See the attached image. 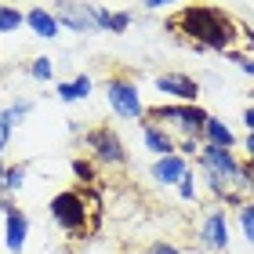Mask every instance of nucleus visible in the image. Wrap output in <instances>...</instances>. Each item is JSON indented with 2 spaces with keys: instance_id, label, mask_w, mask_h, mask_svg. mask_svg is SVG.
I'll list each match as a JSON object with an SVG mask.
<instances>
[{
  "instance_id": "nucleus-1",
  "label": "nucleus",
  "mask_w": 254,
  "mask_h": 254,
  "mask_svg": "<svg viewBox=\"0 0 254 254\" xmlns=\"http://www.w3.org/2000/svg\"><path fill=\"white\" fill-rule=\"evenodd\" d=\"M171 29H182L196 44V51H233V44L240 40L236 22L214 4H186L171 18Z\"/></svg>"
},
{
  "instance_id": "nucleus-2",
  "label": "nucleus",
  "mask_w": 254,
  "mask_h": 254,
  "mask_svg": "<svg viewBox=\"0 0 254 254\" xmlns=\"http://www.w3.org/2000/svg\"><path fill=\"white\" fill-rule=\"evenodd\" d=\"M87 196L80 192V189H62V192H55L51 196V203H48V214H51V222L62 229L65 236H87L91 233V225H87ZM95 214V211H91Z\"/></svg>"
},
{
  "instance_id": "nucleus-3",
  "label": "nucleus",
  "mask_w": 254,
  "mask_h": 254,
  "mask_svg": "<svg viewBox=\"0 0 254 254\" xmlns=\"http://www.w3.org/2000/svg\"><path fill=\"white\" fill-rule=\"evenodd\" d=\"M106 98H109V106H113V113H117L120 120H142V117H145L142 91H138L134 76H127V73L109 76V84H106Z\"/></svg>"
},
{
  "instance_id": "nucleus-4",
  "label": "nucleus",
  "mask_w": 254,
  "mask_h": 254,
  "mask_svg": "<svg viewBox=\"0 0 254 254\" xmlns=\"http://www.w3.org/2000/svg\"><path fill=\"white\" fill-rule=\"evenodd\" d=\"M55 22H59V29H69V33H102L98 29V18H95V4H76V0H55L51 7Z\"/></svg>"
},
{
  "instance_id": "nucleus-5",
  "label": "nucleus",
  "mask_w": 254,
  "mask_h": 254,
  "mask_svg": "<svg viewBox=\"0 0 254 254\" xmlns=\"http://www.w3.org/2000/svg\"><path fill=\"white\" fill-rule=\"evenodd\" d=\"M87 149H91V160L98 167H124L127 164V149L120 142V134L113 127H95L87 131Z\"/></svg>"
},
{
  "instance_id": "nucleus-6",
  "label": "nucleus",
  "mask_w": 254,
  "mask_h": 254,
  "mask_svg": "<svg viewBox=\"0 0 254 254\" xmlns=\"http://www.w3.org/2000/svg\"><path fill=\"white\" fill-rule=\"evenodd\" d=\"M196 164H200V171H211V175L225 178V182H233L236 171H240V160L233 156V149H222V145H211V142H200Z\"/></svg>"
},
{
  "instance_id": "nucleus-7",
  "label": "nucleus",
  "mask_w": 254,
  "mask_h": 254,
  "mask_svg": "<svg viewBox=\"0 0 254 254\" xmlns=\"http://www.w3.org/2000/svg\"><path fill=\"white\" fill-rule=\"evenodd\" d=\"M156 91L171 102H178V106H196V98H200V84L189 76V73H160L156 76Z\"/></svg>"
},
{
  "instance_id": "nucleus-8",
  "label": "nucleus",
  "mask_w": 254,
  "mask_h": 254,
  "mask_svg": "<svg viewBox=\"0 0 254 254\" xmlns=\"http://www.w3.org/2000/svg\"><path fill=\"white\" fill-rule=\"evenodd\" d=\"M200 244L211 247V251H229V218H225V207L214 203L211 211L203 214L200 222Z\"/></svg>"
},
{
  "instance_id": "nucleus-9",
  "label": "nucleus",
  "mask_w": 254,
  "mask_h": 254,
  "mask_svg": "<svg viewBox=\"0 0 254 254\" xmlns=\"http://www.w3.org/2000/svg\"><path fill=\"white\" fill-rule=\"evenodd\" d=\"M189 160L182 156V153H167V156H156L153 160V167H149V178L156 182V186H164V189H175L182 178L189 175Z\"/></svg>"
},
{
  "instance_id": "nucleus-10",
  "label": "nucleus",
  "mask_w": 254,
  "mask_h": 254,
  "mask_svg": "<svg viewBox=\"0 0 254 254\" xmlns=\"http://www.w3.org/2000/svg\"><path fill=\"white\" fill-rule=\"evenodd\" d=\"M29 240V214L22 207H7L4 211V247L7 254H22Z\"/></svg>"
},
{
  "instance_id": "nucleus-11",
  "label": "nucleus",
  "mask_w": 254,
  "mask_h": 254,
  "mask_svg": "<svg viewBox=\"0 0 254 254\" xmlns=\"http://www.w3.org/2000/svg\"><path fill=\"white\" fill-rule=\"evenodd\" d=\"M138 127H142V142L153 156H167V153H178V142L175 134L167 131V127H160L153 120H138Z\"/></svg>"
},
{
  "instance_id": "nucleus-12",
  "label": "nucleus",
  "mask_w": 254,
  "mask_h": 254,
  "mask_svg": "<svg viewBox=\"0 0 254 254\" xmlns=\"http://www.w3.org/2000/svg\"><path fill=\"white\" fill-rule=\"evenodd\" d=\"M26 29L33 33V37H40V40H55V37H59V22H55V15L44 4L26 11Z\"/></svg>"
},
{
  "instance_id": "nucleus-13",
  "label": "nucleus",
  "mask_w": 254,
  "mask_h": 254,
  "mask_svg": "<svg viewBox=\"0 0 254 254\" xmlns=\"http://www.w3.org/2000/svg\"><path fill=\"white\" fill-rule=\"evenodd\" d=\"M207 113L203 106H182L178 113V131L186 134V138H203V124H207Z\"/></svg>"
},
{
  "instance_id": "nucleus-14",
  "label": "nucleus",
  "mask_w": 254,
  "mask_h": 254,
  "mask_svg": "<svg viewBox=\"0 0 254 254\" xmlns=\"http://www.w3.org/2000/svg\"><path fill=\"white\" fill-rule=\"evenodd\" d=\"M200 142H211V145H222V149H236V134H233V127H229L225 120L207 117V124H203V138H200Z\"/></svg>"
},
{
  "instance_id": "nucleus-15",
  "label": "nucleus",
  "mask_w": 254,
  "mask_h": 254,
  "mask_svg": "<svg viewBox=\"0 0 254 254\" xmlns=\"http://www.w3.org/2000/svg\"><path fill=\"white\" fill-rule=\"evenodd\" d=\"M55 95H59V102H84L87 95H91V76L87 73H76L73 80H65V84H59L55 87Z\"/></svg>"
},
{
  "instance_id": "nucleus-16",
  "label": "nucleus",
  "mask_w": 254,
  "mask_h": 254,
  "mask_svg": "<svg viewBox=\"0 0 254 254\" xmlns=\"http://www.w3.org/2000/svg\"><path fill=\"white\" fill-rule=\"evenodd\" d=\"M26 178H29V164H11V167L4 171V182H0V196H15V192H22Z\"/></svg>"
},
{
  "instance_id": "nucleus-17",
  "label": "nucleus",
  "mask_w": 254,
  "mask_h": 254,
  "mask_svg": "<svg viewBox=\"0 0 254 254\" xmlns=\"http://www.w3.org/2000/svg\"><path fill=\"white\" fill-rule=\"evenodd\" d=\"M22 26H26V15L15 4H0V37L4 33H18Z\"/></svg>"
},
{
  "instance_id": "nucleus-18",
  "label": "nucleus",
  "mask_w": 254,
  "mask_h": 254,
  "mask_svg": "<svg viewBox=\"0 0 254 254\" xmlns=\"http://www.w3.org/2000/svg\"><path fill=\"white\" fill-rule=\"evenodd\" d=\"M29 113H33V102H29V98H18V102H11V106H7L4 113H0V120H4V124L11 127V131H15V127H18L22 120H26Z\"/></svg>"
},
{
  "instance_id": "nucleus-19",
  "label": "nucleus",
  "mask_w": 254,
  "mask_h": 254,
  "mask_svg": "<svg viewBox=\"0 0 254 254\" xmlns=\"http://www.w3.org/2000/svg\"><path fill=\"white\" fill-rule=\"evenodd\" d=\"M236 222H240V229H244V240L254 247V200H244L236 207Z\"/></svg>"
},
{
  "instance_id": "nucleus-20",
  "label": "nucleus",
  "mask_w": 254,
  "mask_h": 254,
  "mask_svg": "<svg viewBox=\"0 0 254 254\" xmlns=\"http://www.w3.org/2000/svg\"><path fill=\"white\" fill-rule=\"evenodd\" d=\"M29 76H33V80H40V84H48V80L55 76V62L48 59V55H37V59L29 62Z\"/></svg>"
},
{
  "instance_id": "nucleus-21",
  "label": "nucleus",
  "mask_w": 254,
  "mask_h": 254,
  "mask_svg": "<svg viewBox=\"0 0 254 254\" xmlns=\"http://www.w3.org/2000/svg\"><path fill=\"white\" fill-rule=\"evenodd\" d=\"M73 175L84 182V186H91V182L98 178V164L95 160H73Z\"/></svg>"
},
{
  "instance_id": "nucleus-22",
  "label": "nucleus",
  "mask_w": 254,
  "mask_h": 254,
  "mask_svg": "<svg viewBox=\"0 0 254 254\" xmlns=\"http://www.w3.org/2000/svg\"><path fill=\"white\" fill-rule=\"evenodd\" d=\"M127 26H131V11H109L106 33H127Z\"/></svg>"
},
{
  "instance_id": "nucleus-23",
  "label": "nucleus",
  "mask_w": 254,
  "mask_h": 254,
  "mask_svg": "<svg viewBox=\"0 0 254 254\" xmlns=\"http://www.w3.org/2000/svg\"><path fill=\"white\" fill-rule=\"evenodd\" d=\"M175 189H178V196H182V200H186V203H192V200H196V192H200V189H196V175L189 171V175L182 178V182H178Z\"/></svg>"
},
{
  "instance_id": "nucleus-24",
  "label": "nucleus",
  "mask_w": 254,
  "mask_h": 254,
  "mask_svg": "<svg viewBox=\"0 0 254 254\" xmlns=\"http://www.w3.org/2000/svg\"><path fill=\"white\" fill-rule=\"evenodd\" d=\"M229 59H233V62H236V65H240V69H244V73L254 80V59H251V55H233V51H229Z\"/></svg>"
},
{
  "instance_id": "nucleus-25",
  "label": "nucleus",
  "mask_w": 254,
  "mask_h": 254,
  "mask_svg": "<svg viewBox=\"0 0 254 254\" xmlns=\"http://www.w3.org/2000/svg\"><path fill=\"white\" fill-rule=\"evenodd\" d=\"M142 254H182V251H178L175 244H164V240H160V244H149Z\"/></svg>"
},
{
  "instance_id": "nucleus-26",
  "label": "nucleus",
  "mask_w": 254,
  "mask_h": 254,
  "mask_svg": "<svg viewBox=\"0 0 254 254\" xmlns=\"http://www.w3.org/2000/svg\"><path fill=\"white\" fill-rule=\"evenodd\" d=\"M142 4H145L149 11H164V7H175V4H182V0H142Z\"/></svg>"
},
{
  "instance_id": "nucleus-27",
  "label": "nucleus",
  "mask_w": 254,
  "mask_h": 254,
  "mask_svg": "<svg viewBox=\"0 0 254 254\" xmlns=\"http://www.w3.org/2000/svg\"><path fill=\"white\" fill-rule=\"evenodd\" d=\"M244 153H247V164H254V131H247L244 138Z\"/></svg>"
},
{
  "instance_id": "nucleus-28",
  "label": "nucleus",
  "mask_w": 254,
  "mask_h": 254,
  "mask_svg": "<svg viewBox=\"0 0 254 254\" xmlns=\"http://www.w3.org/2000/svg\"><path fill=\"white\" fill-rule=\"evenodd\" d=\"M7 142H11V127H7L4 120H0V153L7 149Z\"/></svg>"
},
{
  "instance_id": "nucleus-29",
  "label": "nucleus",
  "mask_w": 254,
  "mask_h": 254,
  "mask_svg": "<svg viewBox=\"0 0 254 254\" xmlns=\"http://www.w3.org/2000/svg\"><path fill=\"white\" fill-rule=\"evenodd\" d=\"M244 127H247V131H254V106L244 109Z\"/></svg>"
},
{
  "instance_id": "nucleus-30",
  "label": "nucleus",
  "mask_w": 254,
  "mask_h": 254,
  "mask_svg": "<svg viewBox=\"0 0 254 254\" xmlns=\"http://www.w3.org/2000/svg\"><path fill=\"white\" fill-rule=\"evenodd\" d=\"M7 207H15V203H11V196H0V214H4Z\"/></svg>"
},
{
  "instance_id": "nucleus-31",
  "label": "nucleus",
  "mask_w": 254,
  "mask_h": 254,
  "mask_svg": "<svg viewBox=\"0 0 254 254\" xmlns=\"http://www.w3.org/2000/svg\"><path fill=\"white\" fill-rule=\"evenodd\" d=\"M4 171H7V167H4V160H0V182H4Z\"/></svg>"
},
{
  "instance_id": "nucleus-32",
  "label": "nucleus",
  "mask_w": 254,
  "mask_h": 254,
  "mask_svg": "<svg viewBox=\"0 0 254 254\" xmlns=\"http://www.w3.org/2000/svg\"><path fill=\"white\" fill-rule=\"evenodd\" d=\"M80 254H87V251H80Z\"/></svg>"
}]
</instances>
